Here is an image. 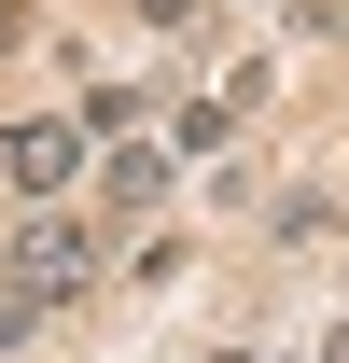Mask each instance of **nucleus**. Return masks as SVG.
I'll use <instances>...</instances> for the list:
<instances>
[{
  "label": "nucleus",
  "mask_w": 349,
  "mask_h": 363,
  "mask_svg": "<svg viewBox=\"0 0 349 363\" xmlns=\"http://www.w3.org/2000/svg\"><path fill=\"white\" fill-rule=\"evenodd\" d=\"M154 126V84H84V140H140Z\"/></svg>",
  "instance_id": "obj_6"
},
{
  "label": "nucleus",
  "mask_w": 349,
  "mask_h": 363,
  "mask_svg": "<svg viewBox=\"0 0 349 363\" xmlns=\"http://www.w3.org/2000/svg\"><path fill=\"white\" fill-rule=\"evenodd\" d=\"M84 168H98L84 112H14V126H0V182H14V210H70Z\"/></svg>",
  "instance_id": "obj_2"
},
{
  "label": "nucleus",
  "mask_w": 349,
  "mask_h": 363,
  "mask_svg": "<svg viewBox=\"0 0 349 363\" xmlns=\"http://www.w3.org/2000/svg\"><path fill=\"white\" fill-rule=\"evenodd\" d=\"M210 363H265V350H210Z\"/></svg>",
  "instance_id": "obj_10"
},
{
  "label": "nucleus",
  "mask_w": 349,
  "mask_h": 363,
  "mask_svg": "<svg viewBox=\"0 0 349 363\" xmlns=\"http://www.w3.org/2000/svg\"><path fill=\"white\" fill-rule=\"evenodd\" d=\"M0 279H14L28 308H84L98 279H112V252H98V210H28V224L0 238Z\"/></svg>",
  "instance_id": "obj_1"
},
{
  "label": "nucleus",
  "mask_w": 349,
  "mask_h": 363,
  "mask_svg": "<svg viewBox=\"0 0 349 363\" xmlns=\"http://www.w3.org/2000/svg\"><path fill=\"white\" fill-rule=\"evenodd\" d=\"M238 126H252L238 98H182V112H168V154H182V168H210V154H223Z\"/></svg>",
  "instance_id": "obj_4"
},
{
  "label": "nucleus",
  "mask_w": 349,
  "mask_h": 363,
  "mask_svg": "<svg viewBox=\"0 0 349 363\" xmlns=\"http://www.w3.org/2000/svg\"><path fill=\"white\" fill-rule=\"evenodd\" d=\"M0 363H14V350H0Z\"/></svg>",
  "instance_id": "obj_11"
},
{
  "label": "nucleus",
  "mask_w": 349,
  "mask_h": 363,
  "mask_svg": "<svg viewBox=\"0 0 349 363\" xmlns=\"http://www.w3.org/2000/svg\"><path fill=\"white\" fill-rule=\"evenodd\" d=\"M56 308H28V294H14V279H0V350H28V335H43Z\"/></svg>",
  "instance_id": "obj_8"
},
{
  "label": "nucleus",
  "mask_w": 349,
  "mask_h": 363,
  "mask_svg": "<svg viewBox=\"0 0 349 363\" xmlns=\"http://www.w3.org/2000/svg\"><path fill=\"white\" fill-rule=\"evenodd\" d=\"M182 266H196V252H182V238H168V224H140V238H126V279H140V294H168V279H182Z\"/></svg>",
  "instance_id": "obj_7"
},
{
  "label": "nucleus",
  "mask_w": 349,
  "mask_h": 363,
  "mask_svg": "<svg viewBox=\"0 0 349 363\" xmlns=\"http://www.w3.org/2000/svg\"><path fill=\"white\" fill-rule=\"evenodd\" d=\"M321 363H349V321H336V335H321Z\"/></svg>",
  "instance_id": "obj_9"
},
{
  "label": "nucleus",
  "mask_w": 349,
  "mask_h": 363,
  "mask_svg": "<svg viewBox=\"0 0 349 363\" xmlns=\"http://www.w3.org/2000/svg\"><path fill=\"white\" fill-rule=\"evenodd\" d=\"M98 196L112 210H154V196H182V154H168V126H140V140H98Z\"/></svg>",
  "instance_id": "obj_3"
},
{
  "label": "nucleus",
  "mask_w": 349,
  "mask_h": 363,
  "mask_svg": "<svg viewBox=\"0 0 349 363\" xmlns=\"http://www.w3.org/2000/svg\"><path fill=\"white\" fill-rule=\"evenodd\" d=\"M265 238H279V252H321V238H336V196H321V182L265 196Z\"/></svg>",
  "instance_id": "obj_5"
}]
</instances>
